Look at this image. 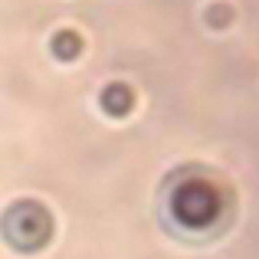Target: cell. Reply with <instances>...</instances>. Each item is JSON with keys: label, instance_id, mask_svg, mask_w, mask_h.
<instances>
[{"label": "cell", "instance_id": "6da1fadb", "mask_svg": "<svg viewBox=\"0 0 259 259\" xmlns=\"http://www.w3.org/2000/svg\"><path fill=\"white\" fill-rule=\"evenodd\" d=\"M0 230H4V240L17 253H36L53 236V217L36 200H17L7 207L4 220H0Z\"/></svg>", "mask_w": 259, "mask_h": 259}, {"label": "cell", "instance_id": "7a4b0ae2", "mask_svg": "<svg viewBox=\"0 0 259 259\" xmlns=\"http://www.w3.org/2000/svg\"><path fill=\"white\" fill-rule=\"evenodd\" d=\"M171 217L181 223L184 230H207L217 223V213H220V194L210 181H181L171 190Z\"/></svg>", "mask_w": 259, "mask_h": 259}, {"label": "cell", "instance_id": "3957f363", "mask_svg": "<svg viewBox=\"0 0 259 259\" xmlns=\"http://www.w3.org/2000/svg\"><path fill=\"white\" fill-rule=\"evenodd\" d=\"M132 105H135V92L125 82H112V85L102 89V108L108 115H128Z\"/></svg>", "mask_w": 259, "mask_h": 259}, {"label": "cell", "instance_id": "277c9868", "mask_svg": "<svg viewBox=\"0 0 259 259\" xmlns=\"http://www.w3.org/2000/svg\"><path fill=\"white\" fill-rule=\"evenodd\" d=\"M53 53H56L59 59H76L79 53H82V36H79L76 30H59L56 36H53Z\"/></svg>", "mask_w": 259, "mask_h": 259}]
</instances>
